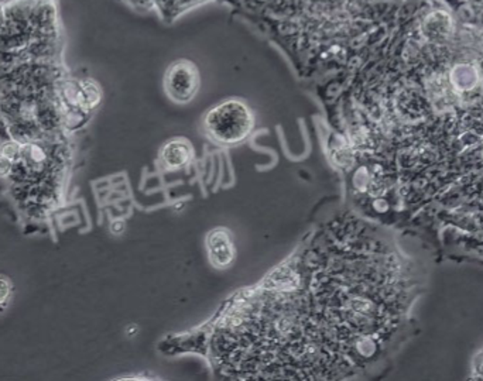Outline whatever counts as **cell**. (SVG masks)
Wrapping results in <instances>:
<instances>
[{"mask_svg": "<svg viewBox=\"0 0 483 381\" xmlns=\"http://www.w3.org/2000/svg\"><path fill=\"white\" fill-rule=\"evenodd\" d=\"M204 126L212 140L233 146L252 133L255 117L248 105L238 99H229L212 107L205 116Z\"/></svg>", "mask_w": 483, "mask_h": 381, "instance_id": "1", "label": "cell"}, {"mask_svg": "<svg viewBox=\"0 0 483 381\" xmlns=\"http://www.w3.org/2000/svg\"><path fill=\"white\" fill-rule=\"evenodd\" d=\"M199 71L194 63L190 60L175 61L165 72V89L173 101L187 104L199 92Z\"/></svg>", "mask_w": 483, "mask_h": 381, "instance_id": "2", "label": "cell"}, {"mask_svg": "<svg viewBox=\"0 0 483 381\" xmlns=\"http://www.w3.org/2000/svg\"><path fill=\"white\" fill-rule=\"evenodd\" d=\"M208 258L215 267L225 268L232 265L235 258V246L231 233L226 229H215L207 239Z\"/></svg>", "mask_w": 483, "mask_h": 381, "instance_id": "3", "label": "cell"}, {"mask_svg": "<svg viewBox=\"0 0 483 381\" xmlns=\"http://www.w3.org/2000/svg\"><path fill=\"white\" fill-rule=\"evenodd\" d=\"M194 150L184 139H175L165 144L161 150V161L168 170H182L191 163Z\"/></svg>", "mask_w": 483, "mask_h": 381, "instance_id": "4", "label": "cell"}, {"mask_svg": "<svg viewBox=\"0 0 483 381\" xmlns=\"http://www.w3.org/2000/svg\"><path fill=\"white\" fill-rule=\"evenodd\" d=\"M12 297V283L7 278L0 277V308L9 302Z\"/></svg>", "mask_w": 483, "mask_h": 381, "instance_id": "5", "label": "cell"}, {"mask_svg": "<svg viewBox=\"0 0 483 381\" xmlns=\"http://www.w3.org/2000/svg\"><path fill=\"white\" fill-rule=\"evenodd\" d=\"M13 161L4 157V156L0 154V177H11L12 173H13Z\"/></svg>", "mask_w": 483, "mask_h": 381, "instance_id": "6", "label": "cell"}, {"mask_svg": "<svg viewBox=\"0 0 483 381\" xmlns=\"http://www.w3.org/2000/svg\"><path fill=\"white\" fill-rule=\"evenodd\" d=\"M473 375H475V377L483 380V351H480L479 355L475 358V361H473Z\"/></svg>", "mask_w": 483, "mask_h": 381, "instance_id": "7", "label": "cell"}, {"mask_svg": "<svg viewBox=\"0 0 483 381\" xmlns=\"http://www.w3.org/2000/svg\"><path fill=\"white\" fill-rule=\"evenodd\" d=\"M4 23H6V6L4 4H0V30L4 29Z\"/></svg>", "mask_w": 483, "mask_h": 381, "instance_id": "8", "label": "cell"}]
</instances>
